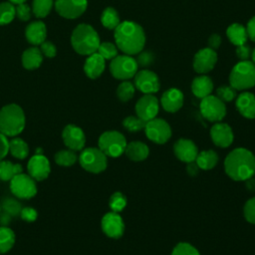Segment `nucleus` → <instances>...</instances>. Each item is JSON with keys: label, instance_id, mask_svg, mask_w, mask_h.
<instances>
[{"label": "nucleus", "instance_id": "35", "mask_svg": "<svg viewBox=\"0 0 255 255\" xmlns=\"http://www.w3.org/2000/svg\"><path fill=\"white\" fill-rule=\"evenodd\" d=\"M53 6V0H33V13L38 18L46 17Z\"/></svg>", "mask_w": 255, "mask_h": 255}, {"label": "nucleus", "instance_id": "7", "mask_svg": "<svg viewBox=\"0 0 255 255\" xmlns=\"http://www.w3.org/2000/svg\"><path fill=\"white\" fill-rule=\"evenodd\" d=\"M81 166L92 173H100L107 168V155L97 147H87L82 149L79 156Z\"/></svg>", "mask_w": 255, "mask_h": 255}, {"label": "nucleus", "instance_id": "36", "mask_svg": "<svg viewBox=\"0 0 255 255\" xmlns=\"http://www.w3.org/2000/svg\"><path fill=\"white\" fill-rule=\"evenodd\" d=\"M16 15L15 7L9 2L0 3V25L10 23Z\"/></svg>", "mask_w": 255, "mask_h": 255}, {"label": "nucleus", "instance_id": "39", "mask_svg": "<svg viewBox=\"0 0 255 255\" xmlns=\"http://www.w3.org/2000/svg\"><path fill=\"white\" fill-rule=\"evenodd\" d=\"M2 208H3V211H5L6 213H8L11 216L20 215V212L22 210L21 203L11 197H6L3 199Z\"/></svg>", "mask_w": 255, "mask_h": 255}, {"label": "nucleus", "instance_id": "1", "mask_svg": "<svg viewBox=\"0 0 255 255\" xmlns=\"http://www.w3.org/2000/svg\"><path fill=\"white\" fill-rule=\"evenodd\" d=\"M117 47L126 55H135L141 52L145 44L144 31L137 23L124 21L115 29Z\"/></svg>", "mask_w": 255, "mask_h": 255}, {"label": "nucleus", "instance_id": "43", "mask_svg": "<svg viewBox=\"0 0 255 255\" xmlns=\"http://www.w3.org/2000/svg\"><path fill=\"white\" fill-rule=\"evenodd\" d=\"M217 98L222 102H231L236 97V90L231 86H221L216 91Z\"/></svg>", "mask_w": 255, "mask_h": 255}, {"label": "nucleus", "instance_id": "47", "mask_svg": "<svg viewBox=\"0 0 255 255\" xmlns=\"http://www.w3.org/2000/svg\"><path fill=\"white\" fill-rule=\"evenodd\" d=\"M16 14L17 17L22 20V21H27L30 19V15H31V9L30 7L25 4V3H20L18 4V6L16 7Z\"/></svg>", "mask_w": 255, "mask_h": 255}, {"label": "nucleus", "instance_id": "14", "mask_svg": "<svg viewBox=\"0 0 255 255\" xmlns=\"http://www.w3.org/2000/svg\"><path fill=\"white\" fill-rule=\"evenodd\" d=\"M158 101L152 94H145L136 102L135 105L136 116L144 122L154 119L158 113Z\"/></svg>", "mask_w": 255, "mask_h": 255}, {"label": "nucleus", "instance_id": "16", "mask_svg": "<svg viewBox=\"0 0 255 255\" xmlns=\"http://www.w3.org/2000/svg\"><path fill=\"white\" fill-rule=\"evenodd\" d=\"M88 5L87 0H56L57 12L64 18L74 19L82 15Z\"/></svg>", "mask_w": 255, "mask_h": 255}, {"label": "nucleus", "instance_id": "55", "mask_svg": "<svg viewBox=\"0 0 255 255\" xmlns=\"http://www.w3.org/2000/svg\"><path fill=\"white\" fill-rule=\"evenodd\" d=\"M246 187L248 190H251V191H254L255 190V178H248L246 179Z\"/></svg>", "mask_w": 255, "mask_h": 255}, {"label": "nucleus", "instance_id": "12", "mask_svg": "<svg viewBox=\"0 0 255 255\" xmlns=\"http://www.w3.org/2000/svg\"><path fill=\"white\" fill-rule=\"evenodd\" d=\"M28 174L35 180L42 181L46 179L51 172L49 159L43 153H35L27 164Z\"/></svg>", "mask_w": 255, "mask_h": 255}, {"label": "nucleus", "instance_id": "51", "mask_svg": "<svg viewBox=\"0 0 255 255\" xmlns=\"http://www.w3.org/2000/svg\"><path fill=\"white\" fill-rule=\"evenodd\" d=\"M220 44H221V37L219 35L213 34L209 37V39H208V47L209 48L216 50V49H218Z\"/></svg>", "mask_w": 255, "mask_h": 255}, {"label": "nucleus", "instance_id": "40", "mask_svg": "<svg viewBox=\"0 0 255 255\" xmlns=\"http://www.w3.org/2000/svg\"><path fill=\"white\" fill-rule=\"evenodd\" d=\"M109 205H110V208L112 209V211L120 212V211H122L126 207V205H127V198H126V196L122 192L117 191V192L113 193L112 196L110 197Z\"/></svg>", "mask_w": 255, "mask_h": 255}, {"label": "nucleus", "instance_id": "38", "mask_svg": "<svg viewBox=\"0 0 255 255\" xmlns=\"http://www.w3.org/2000/svg\"><path fill=\"white\" fill-rule=\"evenodd\" d=\"M146 122L141 120L138 117H133V116H128L123 121V126L124 128L128 130V131H138L140 129H144Z\"/></svg>", "mask_w": 255, "mask_h": 255}, {"label": "nucleus", "instance_id": "23", "mask_svg": "<svg viewBox=\"0 0 255 255\" xmlns=\"http://www.w3.org/2000/svg\"><path fill=\"white\" fill-rule=\"evenodd\" d=\"M104 70L105 59L97 52L89 55L84 66V71L86 75L91 79H96L102 75Z\"/></svg>", "mask_w": 255, "mask_h": 255}, {"label": "nucleus", "instance_id": "57", "mask_svg": "<svg viewBox=\"0 0 255 255\" xmlns=\"http://www.w3.org/2000/svg\"><path fill=\"white\" fill-rule=\"evenodd\" d=\"M251 57H252V62L255 64V49L252 51V53H251Z\"/></svg>", "mask_w": 255, "mask_h": 255}, {"label": "nucleus", "instance_id": "53", "mask_svg": "<svg viewBox=\"0 0 255 255\" xmlns=\"http://www.w3.org/2000/svg\"><path fill=\"white\" fill-rule=\"evenodd\" d=\"M186 170H187V172H188L190 175H196V174L198 173L199 167H198V165L196 164L195 161H191V162H188V163H187Z\"/></svg>", "mask_w": 255, "mask_h": 255}, {"label": "nucleus", "instance_id": "54", "mask_svg": "<svg viewBox=\"0 0 255 255\" xmlns=\"http://www.w3.org/2000/svg\"><path fill=\"white\" fill-rule=\"evenodd\" d=\"M11 215H9L8 213H6L5 211L0 212V223L2 224V226H7L9 224V222L11 221Z\"/></svg>", "mask_w": 255, "mask_h": 255}, {"label": "nucleus", "instance_id": "32", "mask_svg": "<svg viewBox=\"0 0 255 255\" xmlns=\"http://www.w3.org/2000/svg\"><path fill=\"white\" fill-rule=\"evenodd\" d=\"M15 233L8 226H0V254L9 252L15 244Z\"/></svg>", "mask_w": 255, "mask_h": 255}, {"label": "nucleus", "instance_id": "25", "mask_svg": "<svg viewBox=\"0 0 255 255\" xmlns=\"http://www.w3.org/2000/svg\"><path fill=\"white\" fill-rule=\"evenodd\" d=\"M213 90V83L207 76L196 77L191 84V91L193 95L199 99H203L211 94Z\"/></svg>", "mask_w": 255, "mask_h": 255}, {"label": "nucleus", "instance_id": "8", "mask_svg": "<svg viewBox=\"0 0 255 255\" xmlns=\"http://www.w3.org/2000/svg\"><path fill=\"white\" fill-rule=\"evenodd\" d=\"M137 68L138 65L136 60L129 55L117 56L110 64L112 75L119 80H128L132 78L136 74Z\"/></svg>", "mask_w": 255, "mask_h": 255}, {"label": "nucleus", "instance_id": "24", "mask_svg": "<svg viewBox=\"0 0 255 255\" xmlns=\"http://www.w3.org/2000/svg\"><path fill=\"white\" fill-rule=\"evenodd\" d=\"M26 38L29 43L34 45L42 44L46 39V26L41 21L32 22L26 28Z\"/></svg>", "mask_w": 255, "mask_h": 255}, {"label": "nucleus", "instance_id": "31", "mask_svg": "<svg viewBox=\"0 0 255 255\" xmlns=\"http://www.w3.org/2000/svg\"><path fill=\"white\" fill-rule=\"evenodd\" d=\"M217 161H218V155L212 149L199 152L195 158V162L198 165V167L204 170L213 168L216 165Z\"/></svg>", "mask_w": 255, "mask_h": 255}, {"label": "nucleus", "instance_id": "44", "mask_svg": "<svg viewBox=\"0 0 255 255\" xmlns=\"http://www.w3.org/2000/svg\"><path fill=\"white\" fill-rule=\"evenodd\" d=\"M243 213L248 222L255 224V197L247 200L243 208Z\"/></svg>", "mask_w": 255, "mask_h": 255}, {"label": "nucleus", "instance_id": "18", "mask_svg": "<svg viewBox=\"0 0 255 255\" xmlns=\"http://www.w3.org/2000/svg\"><path fill=\"white\" fill-rule=\"evenodd\" d=\"M134 86L143 94L156 93L160 88L158 77L149 70L136 72L134 75Z\"/></svg>", "mask_w": 255, "mask_h": 255}, {"label": "nucleus", "instance_id": "11", "mask_svg": "<svg viewBox=\"0 0 255 255\" xmlns=\"http://www.w3.org/2000/svg\"><path fill=\"white\" fill-rule=\"evenodd\" d=\"M144 132L148 139L161 144L166 142L171 136V128L169 125L162 119H152L146 122Z\"/></svg>", "mask_w": 255, "mask_h": 255}, {"label": "nucleus", "instance_id": "20", "mask_svg": "<svg viewBox=\"0 0 255 255\" xmlns=\"http://www.w3.org/2000/svg\"><path fill=\"white\" fill-rule=\"evenodd\" d=\"M210 136L212 141L220 147H227L233 141V131L227 124L216 123L211 127Z\"/></svg>", "mask_w": 255, "mask_h": 255}, {"label": "nucleus", "instance_id": "21", "mask_svg": "<svg viewBox=\"0 0 255 255\" xmlns=\"http://www.w3.org/2000/svg\"><path fill=\"white\" fill-rule=\"evenodd\" d=\"M160 104L166 112L175 113L183 105V94L175 88L168 89L162 94Z\"/></svg>", "mask_w": 255, "mask_h": 255}, {"label": "nucleus", "instance_id": "6", "mask_svg": "<svg viewBox=\"0 0 255 255\" xmlns=\"http://www.w3.org/2000/svg\"><path fill=\"white\" fill-rule=\"evenodd\" d=\"M99 148L111 157H118L123 154L127 146V140L123 133L117 130H108L99 137Z\"/></svg>", "mask_w": 255, "mask_h": 255}, {"label": "nucleus", "instance_id": "2", "mask_svg": "<svg viewBox=\"0 0 255 255\" xmlns=\"http://www.w3.org/2000/svg\"><path fill=\"white\" fill-rule=\"evenodd\" d=\"M224 168L233 180H246L255 174V156L244 147L235 148L226 156Z\"/></svg>", "mask_w": 255, "mask_h": 255}, {"label": "nucleus", "instance_id": "56", "mask_svg": "<svg viewBox=\"0 0 255 255\" xmlns=\"http://www.w3.org/2000/svg\"><path fill=\"white\" fill-rule=\"evenodd\" d=\"M12 3H15V4H20V3H24L25 0H10Z\"/></svg>", "mask_w": 255, "mask_h": 255}, {"label": "nucleus", "instance_id": "45", "mask_svg": "<svg viewBox=\"0 0 255 255\" xmlns=\"http://www.w3.org/2000/svg\"><path fill=\"white\" fill-rule=\"evenodd\" d=\"M153 54L149 51L146 52H139L138 56L136 58V63L140 67H148L152 64L153 62Z\"/></svg>", "mask_w": 255, "mask_h": 255}, {"label": "nucleus", "instance_id": "4", "mask_svg": "<svg viewBox=\"0 0 255 255\" xmlns=\"http://www.w3.org/2000/svg\"><path fill=\"white\" fill-rule=\"evenodd\" d=\"M72 46L81 55H91L98 51L100 37L96 30L88 24H80L75 28L71 37Z\"/></svg>", "mask_w": 255, "mask_h": 255}, {"label": "nucleus", "instance_id": "15", "mask_svg": "<svg viewBox=\"0 0 255 255\" xmlns=\"http://www.w3.org/2000/svg\"><path fill=\"white\" fill-rule=\"evenodd\" d=\"M103 232L111 238H120L125 231V223L118 212L106 213L101 222Z\"/></svg>", "mask_w": 255, "mask_h": 255}, {"label": "nucleus", "instance_id": "37", "mask_svg": "<svg viewBox=\"0 0 255 255\" xmlns=\"http://www.w3.org/2000/svg\"><path fill=\"white\" fill-rule=\"evenodd\" d=\"M134 95V86L128 82L125 81L117 89V96L122 102L129 101Z\"/></svg>", "mask_w": 255, "mask_h": 255}, {"label": "nucleus", "instance_id": "33", "mask_svg": "<svg viewBox=\"0 0 255 255\" xmlns=\"http://www.w3.org/2000/svg\"><path fill=\"white\" fill-rule=\"evenodd\" d=\"M101 22L104 25V27L112 30L116 29L120 22V17L118 12L113 8V7H107L101 16Z\"/></svg>", "mask_w": 255, "mask_h": 255}, {"label": "nucleus", "instance_id": "10", "mask_svg": "<svg viewBox=\"0 0 255 255\" xmlns=\"http://www.w3.org/2000/svg\"><path fill=\"white\" fill-rule=\"evenodd\" d=\"M200 113L209 122L218 123L226 115V107L224 102L218 99L216 96H207L201 99Z\"/></svg>", "mask_w": 255, "mask_h": 255}, {"label": "nucleus", "instance_id": "46", "mask_svg": "<svg viewBox=\"0 0 255 255\" xmlns=\"http://www.w3.org/2000/svg\"><path fill=\"white\" fill-rule=\"evenodd\" d=\"M20 216L24 221L34 222L38 217V212L35 208L27 206V207L22 208V210L20 212Z\"/></svg>", "mask_w": 255, "mask_h": 255}, {"label": "nucleus", "instance_id": "50", "mask_svg": "<svg viewBox=\"0 0 255 255\" xmlns=\"http://www.w3.org/2000/svg\"><path fill=\"white\" fill-rule=\"evenodd\" d=\"M41 51L44 53L45 56L49 58H53L56 55V47L51 42H43L41 44Z\"/></svg>", "mask_w": 255, "mask_h": 255}, {"label": "nucleus", "instance_id": "42", "mask_svg": "<svg viewBox=\"0 0 255 255\" xmlns=\"http://www.w3.org/2000/svg\"><path fill=\"white\" fill-rule=\"evenodd\" d=\"M171 255H200L195 247L186 242L178 243L172 250Z\"/></svg>", "mask_w": 255, "mask_h": 255}, {"label": "nucleus", "instance_id": "52", "mask_svg": "<svg viewBox=\"0 0 255 255\" xmlns=\"http://www.w3.org/2000/svg\"><path fill=\"white\" fill-rule=\"evenodd\" d=\"M246 31H247L248 37L252 41L255 42V16L248 21L247 27H246Z\"/></svg>", "mask_w": 255, "mask_h": 255}, {"label": "nucleus", "instance_id": "9", "mask_svg": "<svg viewBox=\"0 0 255 255\" xmlns=\"http://www.w3.org/2000/svg\"><path fill=\"white\" fill-rule=\"evenodd\" d=\"M10 190L17 198L31 199L37 194V185L29 174L21 172L10 180Z\"/></svg>", "mask_w": 255, "mask_h": 255}, {"label": "nucleus", "instance_id": "28", "mask_svg": "<svg viewBox=\"0 0 255 255\" xmlns=\"http://www.w3.org/2000/svg\"><path fill=\"white\" fill-rule=\"evenodd\" d=\"M42 60H43L42 53L40 49H38L37 47L29 48L26 51H24V53L22 54V64L24 68L28 70L37 69L41 65Z\"/></svg>", "mask_w": 255, "mask_h": 255}, {"label": "nucleus", "instance_id": "41", "mask_svg": "<svg viewBox=\"0 0 255 255\" xmlns=\"http://www.w3.org/2000/svg\"><path fill=\"white\" fill-rule=\"evenodd\" d=\"M97 53H99L105 60H113L115 57L118 56V50L117 47L110 42H104L101 43Z\"/></svg>", "mask_w": 255, "mask_h": 255}, {"label": "nucleus", "instance_id": "49", "mask_svg": "<svg viewBox=\"0 0 255 255\" xmlns=\"http://www.w3.org/2000/svg\"><path fill=\"white\" fill-rule=\"evenodd\" d=\"M9 152V140L6 135L0 132V160H2Z\"/></svg>", "mask_w": 255, "mask_h": 255}, {"label": "nucleus", "instance_id": "29", "mask_svg": "<svg viewBox=\"0 0 255 255\" xmlns=\"http://www.w3.org/2000/svg\"><path fill=\"white\" fill-rule=\"evenodd\" d=\"M9 152L17 159H25L29 155V146L24 139L14 136L9 140Z\"/></svg>", "mask_w": 255, "mask_h": 255}, {"label": "nucleus", "instance_id": "27", "mask_svg": "<svg viewBox=\"0 0 255 255\" xmlns=\"http://www.w3.org/2000/svg\"><path fill=\"white\" fill-rule=\"evenodd\" d=\"M226 34H227V37H228L229 41L233 45L241 46L243 44H246L248 35H247L246 28L244 26H242L241 24H239V23L231 24L227 28Z\"/></svg>", "mask_w": 255, "mask_h": 255}, {"label": "nucleus", "instance_id": "30", "mask_svg": "<svg viewBox=\"0 0 255 255\" xmlns=\"http://www.w3.org/2000/svg\"><path fill=\"white\" fill-rule=\"evenodd\" d=\"M22 165L9 160H0V180L10 181L15 175L21 173Z\"/></svg>", "mask_w": 255, "mask_h": 255}, {"label": "nucleus", "instance_id": "3", "mask_svg": "<svg viewBox=\"0 0 255 255\" xmlns=\"http://www.w3.org/2000/svg\"><path fill=\"white\" fill-rule=\"evenodd\" d=\"M25 124L24 111L18 105L10 104L0 110V132L7 137H14L21 133Z\"/></svg>", "mask_w": 255, "mask_h": 255}, {"label": "nucleus", "instance_id": "48", "mask_svg": "<svg viewBox=\"0 0 255 255\" xmlns=\"http://www.w3.org/2000/svg\"><path fill=\"white\" fill-rule=\"evenodd\" d=\"M236 55L241 61H246V60L249 59V57L251 55V49L246 44H243L241 46H237Z\"/></svg>", "mask_w": 255, "mask_h": 255}, {"label": "nucleus", "instance_id": "5", "mask_svg": "<svg viewBox=\"0 0 255 255\" xmlns=\"http://www.w3.org/2000/svg\"><path fill=\"white\" fill-rule=\"evenodd\" d=\"M230 86L235 90H247L255 86V64L252 61H240L231 70Z\"/></svg>", "mask_w": 255, "mask_h": 255}, {"label": "nucleus", "instance_id": "17", "mask_svg": "<svg viewBox=\"0 0 255 255\" xmlns=\"http://www.w3.org/2000/svg\"><path fill=\"white\" fill-rule=\"evenodd\" d=\"M217 62V54L211 48H204L199 50L193 59V69L199 74L210 72Z\"/></svg>", "mask_w": 255, "mask_h": 255}, {"label": "nucleus", "instance_id": "26", "mask_svg": "<svg viewBox=\"0 0 255 255\" xmlns=\"http://www.w3.org/2000/svg\"><path fill=\"white\" fill-rule=\"evenodd\" d=\"M125 152L129 159L133 161H141L148 156L149 149L147 145L141 141H131L127 143Z\"/></svg>", "mask_w": 255, "mask_h": 255}, {"label": "nucleus", "instance_id": "34", "mask_svg": "<svg viewBox=\"0 0 255 255\" xmlns=\"http://www.w3.org/2000/svg\"><path fill=\"white\" fill-rule=\"evenodd\" d=\"M55 161L60 166H72L76 163L78 159V155L76 154V151L72 149H62L59 150L55 154Z\"/></svg>", "mask_w": 255, "mask_h": 255}, {"label": "nucleus", "instance_id": "13", "mask_svg": "<svg viewBox=\"0 0 255 255\" xmlns=\"http://www.w3.org/2000/svg\"><path fill=\"white\" fill-rule=\"evenodd\" d=\"M64 144L74 151L82 150L86 144V135L83 129L73 124L67 125L62 131Z\"/></svg>", "mask_w": 255, "mask_h": 255}, {"label": "nucleus", "instance_id": "22", "mask_svg": "<svg viewBox=\"0 0 255 255\" xmlns=\"http://www.w3.org/2000/svg\"><path fill=\"white\" fill-rule=\"evenodd\" d=\"M238 112L247 119L255 118V96L249 92L240 94L236 100Z\"/></svg>", "mask_w": 255, "mask_h": 255}, {"label": "nucleus", "instance_id": "19", "mask_svg": "<svg viewBox=\"0 0 255 255\" xmlns=\"http://www.w3.org/2000/svg\"><path fill=\"white\" fill-rule=\"evenodd\" d=\"M173 150L175 156L179 160L186 163L195 161V158L198 154L196 144L192 140L187 138L178 139L173 145Z\"/></svg>", "mask_w": 255, "mask_h": 255}]
</instances>
